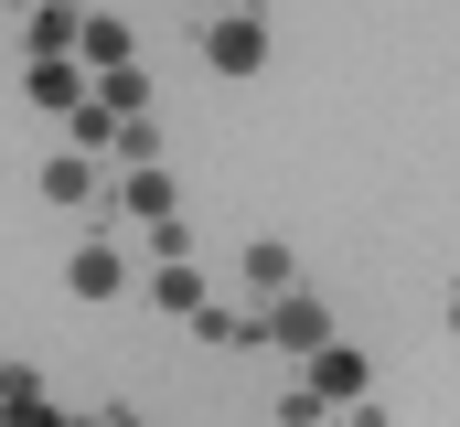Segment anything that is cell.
I'll return each mask as SVG.
<instances>
[{"mask_svg": "<svg viewBox=\"0 0 460 427\" xmlns=\"http://www.w3.org/2000/svg\"><path fill=\"white\" fill-rule=\"evenodd\" d=\"M450 331H460V289H450Z\"/></svg>", "mask_w": 460, "mask_h": 427, "instance_id": "e0dca14e", "label": "cell"}, {"mask_svg": "<svg viewBox=\"0 0 460 427\" xmlns=\"http://www.w3.org/2000/svg\"><path fill=\"white\" fill-rule=\"evenodd\" d=\"M86 97L108 107V118H150V65H139V54H128V65H108V75H97V86H86Z\"/></svg>", "mask_w": 460, "mask_h": 427, "instance_id": "8fae6325", "label": "cell"}, {"mask_svg": "<svg viewBox=\"0 0 460 427\" xmlns=\"http://www.w3.org/2000/svg\"><path fill=\"white\" fill-rule=\"evenodd\" d=\"M0 417H54V385H43V363H0Z\"/></svg>", "mask_w": 460, "mask_h": 427, "instance_id": "4fadbf2b", "label": "cell"}, {"mask_svg": "<svg viewBox=\"0 0 460 427\" xmlns=\"http://www.w3.org/2000/svg\"><path fill=\"white\" fill-rule=\"evenodd\" d=\"M139 235H150V257H193V246H204V235H193V214H150Z\"/></svg>", "mask_w": 460, "mask_h": 427, "instance_id": "5bb4252c", "label": "cell"}, {"mask_svg": "<svg viewBox=\"0 0 460 427\" xmlns=\"http://www.w3.org/2000/svg\"><path fill=\"white\" fill-rule=\"evenodd\" d=\"M75 22H86L75 0H32L22 11V54H75Z\"/></svg>", "mask_w": 460, "mask_h": 427, "instance_id": "30bf717a", "label": "cell"}, {"mask_svg": "<svg viewBox=\"0 0 460 427\" xmlns=\"http://www.w3.org/2000/svg\"><path fill=\"white\" fill-rule=\"evenodd\" d=\"M300 385H311L322 406H364V396H375V353L332 331V342H311V353H300Z\"/></svg>", "mask_w": 460, "mask_h": 427, "instance_id": "7a4b0ae2", "label": "cell"}, {"mask_svg": "<svg viewBox=\"0 0 460 427\" xmlns=\"http://www.w3.org/2000/svg\"><path fill=\"white\" fill-rule=\"evenodd\" d=\"M268 417H279V427H311V417H332V406H322L311 385H279V396H268Z\"/></svg>", "mask_w": 460, "mask_h": 427, "instance_id": "9a60e30c", "label": "cell"}, {"mask_svg": "<svg viewBox=\"0 0 460 427\" xmlns=\"http://www.w3.org/2000/svg\"><path fill=\"white\" fill-rule=\"evenodd\" d=\"M193 300H204V257H150V310L182 320Z\"/></svg>", "mask_w": 460, "mask_h": 427, "instance_id": "9c48e42d", "label": "cell"}, {"mask_svg": "<svg viewBox=\"0 0 460 427\" xmlns=\"http://www.w3.org/2000/svg\"><path fill=\"white\" fill-rule=\"evenodd\" d=\"M86 86H97V75H86L75 54H22V97L43 107V118H65V107L86 97Z\"/></svg>", "mask_w": 460, "mask_h": 427, "instance_id": "52a82bcc", "label": "cell"}, {"mask_svg": "<svg viewBox=\"0 0 460 427\" xmlns=\"http://www.w3.org/2000/svg\"><path fill=\"white\" fill-rule=\"evenodd\" d=\"M182 331H193L204 353H268V320H257V300H215V289L182 310Z\"/></svg>", "mask_w": 460, "mask_h": 427, "instance_id": "5b68a950", "label": "cell"}, {"mask_svg": "<svg viewBox=\"0 0 460 427\" xmlns=\"http://www.w3.org/2000/svg\"><path fill=\"white\" fill-rule=\"evenodd\" d=\"M128 54H139V32H128L118 11H86V22H75V65H86V75H108V65H128Z\"/></svg>", "mask_w": 460, "mask_h": 427, "instance_id": "ba28073f", "label": "cell"}, {"mask_svg": "<svg viewBox=\"0 0 460 427\" xmlns=\"http://www.w3.org/2000/svg\"><path fill=\"white\" fill-rule=\"evenodd\" d=\"M257 320H268V353H289V363H300L311 342H332V300H311L300 278H289V289H268V300H257Z\"/></svg>", "mask_w": 460, "mask_h": 427, "instance_id": "3957f363", "label": "cell"}, {"mask_svg": "<svg viewBox=\"0 0 460 427\" xmlns=\"http://www.w3.org/2000/svg\"><path fill=\"white\" fill-rule=\"evenodd\" d=\"M108 161H161V128H150V118H118V150Z\"/></svg>", "mask_w": 460, "mask_h": 427, "instance_id": "2e32d148", "label": "cell"}, {"mask_svg": "<svg viewBox=\"0 0 460 427\" xmlns=\"http://www.w3.org/2000/svg\"><path fill=\"white\" fill-rule=\"evenodd\" d=\"M235 267H246V289H257V300L300 278V257H289V235H246V257H235Z\"/></svg>", "mask_w": 460, "mask_h": 427, "instance_id": "7c38bea8", "label": "cell"}, {"mask_svg": "<svg viewBox=\"0 0 460 427\" xmlns=\"http://www.w3.org/2000/svg\"><path fill=\"white\" fill-rule=\"evenodd\" d=\"M32 193H43L54 214H86V224H97V204H108V161L65 139V150H43V161H32Z\"/></svg>", "mask_w": 460, "mask_h": 427, "instance_id": "6da1fadb", "label": "cell"}, {"mask_svg": "<svg viewBox=\"0 0 460 427\" xmlns=\"http://www.w3.org/2000/svg\"><path fill=\"white\" fill-rule=\"evenodd\" d=\"M204 65L235 75V86L268 75V22H257V11H204Z\"/></svg>", "mask_w": 460, "mask_h": 427, "instance_id": "277c9868", "label": "cell"}, {"mask_svg": "<svg viewBox=\"0 0 460 427\" xmlns=\"http://www.w3.org/2000/svg\"><path fill=\"white\" fill-rule=\"evenodd\" d=\"M0 11H32V0H0Z\"/></svg>", "mask_w": 460, "mask_h": 427, "instance_id": "ac0fdd59", "label": "cell"}, {"mask_svg": "<svg viewBox=\"0 0 460 427\" xmlns=\"http://www.w3.org/2000/svg\"><path fill=\"white\" fill-rule=\"evenodd\" d=\"M65 289H75V300H128V289H139V267H128V246H118L108 224L65 257Z\"/></svg>", "mask_w": 460, "mask_h": 427, "instance_id": "8992f818", "label": "cell"}]
</instances>
